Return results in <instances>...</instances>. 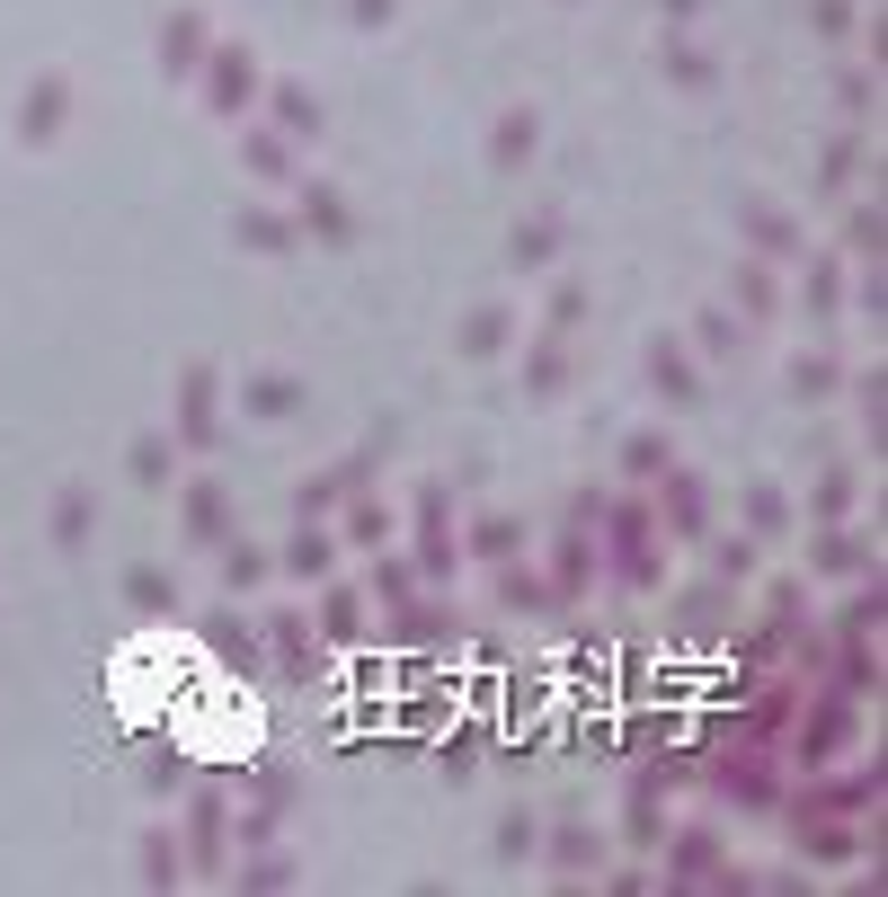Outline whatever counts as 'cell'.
Masks as SVG:
<instances>
[{"mask_svg": "<svg viewBox=\"0 0 888 897\" xmlns=\"http://www.w3.org/2000/svg\"><path fill=\"white\" fill-rule=\"evenodd\" d=\"M178 427H187V445H214V374H187V391H178Z\"/></svg>", "mask_w": 888, "mask_h": 897, "instance_id": "6da1fadb", "label": "cell"}, {"mask_svg": "<svg viewBox=\"0 0 888 897\" xmlns=\"http://www.w3.org/2000/svg\"><path fill=\"white\" fill-rule=\"evenodd\" d=\"M249 90H258V72H249V54H240V45H232V54H223V62H214V107H240V98H249Z\"/></svg>", "mask_w": 888, "mask_h": 897, "instance_id": "7a4b0ae2", "label": "cell"}, {"mask_svg": "<svg viewBox=\"0 0 888 897\" xmlns=\"http://www.w3.org/2000/svg\"><path fill=\"white\" fill-rule=\"evenodd\" d=\"M276 658H285L294 675H311V666H320V640L303 632V613H285V623H276Z\"/></svg>", "mask_w": 888, "mask_h": 897, "instance_id": "3957f363", "label": "cell"}, {"mask_svg": "<svg viewBox=\"0 0 888 897\" xmlns=\"http://www.w3.org/2000/svg\"><path fill=\"white\" fill-rule=\"evenodd\" d=\"M329 551H338L329 533H294V542H285V569H294V578H329Z\"/></svg>", "mask_w": 888, "mask_h": 897, "instance_id": "277c9868", "label": "cell"}, {"mask_svg": "<svg viewBox=\"0 0 888 897\" xmlns=\"http://www.w3.org/2000/svg\"><path fill=\"white\" fill-rule=\"evenodd\" d=\"M196 871H223V800L196 809Z\"/></svg>", "mask_w": 888, "mask_h": 897, "instance_id": "5b68a950", "label": "cell"}, {"mask_svg": "<svg viewBox=\"0 0 888 897\" xmlns=\"http://www.w3.org/2000/svg\"><path fill=\"white\" fill-rule=\"evenodd\" d=\"M81 533H90V489H62V498H54V542L72 551Z\"/></svg>", "mask_w": 888, "mask_h": 897, "instance_id": "8992f818", "label": "cell"}, {"mask_svg": "<svg viewBox=\"0 0 888 897\" xmlns=\"http://www.w3.org/2000/svg\"><path fill=\"white\" fill-rule=\"evenodd\" d=\"M649 374H658V382H666L675 400H694V365H685V356H675V347H666V338H658V347H649Z\"/></svg>", "mask_w": 888, "mask_h": 897, "instance_id": "52a82bcc", "label": "cell"}, {"mask_svg": "<svg viewBox=\"0 0 888 897\" xmlns=\"http://www.w3.org/2000/svg\"><path fill=\"white\" fill-rule=\"evenodd\" d=\"M125 595L143 604V613H169V604H178V587H169L161 569H133V578H125Z\"/></svg>", "mask_w": 888, "mask_h": 897, "instance_id": "ba28073f", "label": "cell"}, {"mask_svg": "<svg viewBox=\"0 0 888 897\" xmlns=\"http://www.w3.org/2000/svg\"><path fill=\"white\" fill-rule=\"evenodd\" d=\"M204 640H214V658H232V666H258L249 632H232V613H214V632H204Z\"/></svg>", "mask_w": 888, "mask_h": 897, "instance_id": "9c48e42d", "label": "cell"}, {"mask_svg": "<svg viewBox=\"0 0 888 897\" xmlns=\"http://www.w3.org/2000/svg\"><path fill=\"white\" fill-rule=\"evenodd\" d=\"M249 409H258V418H285V409H294V382H276V374L249 382Z\"/></svg>", "mask_w": 888, "mask_h": 897, "instance_id": "30bf717a", "label": "cell"}, {"mask_svg": "<svg viewBox=\"0 0 888 897\" xmlns=\"http://www.w3.org/2000/svg\"><path fill=\"white\" fill-rule=\"evenodd\" d=\"M187 524H196V533H223V489H214V480L187 498Z\"/></svg>", "mask_w": 888, "mask_h": 897, "instance_id": "8fae6325", "label": "cell"}, {"mask_svg": "<svg viewBox=\"0 0 888 897\" xmlns=\"http://www.w3.org/2000/svg\"><path fill=\"white\" fill-rule=\"evenodd\" d=\"M462 347H471V356H489V347H507V311H481V320H471V338H462Z\"/></svg>", "mask_w": 888, "mask_h": 897, "instance_id": "7c38bea8", "label": "cell"}, {"mask_svg": "<svg viewBox=\"0 0 888 897\" xmlns=\"http://www.w3.org/2000/svg\"><path fill=\"white\" fill-rule=\"evenodd\" d=\"M320 632H329V640H356V632H365V623H356V595H329V613H320Z\"/></svg>", "mask_w": 888, "mask_h": 897, "instance_id": "4fadbf2b", "label": "cell"}, {"mask_svg": "<svg viewBox=\"0 0 888 897\" xmlns=\"http://www.w3.org/2000/svg\"><path fill=\"white\" fill-rule=\"evenodd\" d=\"M276 116H285V133H311V125H320V107H311L303 90H276Z\"/></svg>", "mask_w": 888, "mask_h": 897, "instance_id": "5bb4252c", "label": "cell"}, {"mask_svg": "<svg viewBox=\"0 0 888 897\" xmlns=\"http://www.w3.org/2000/svg\"><path fill=\"white\" fill-rule=\"evenodd\" d=\"M258 578H267L258 551H223V587H258Z\"/></svg>", "mask_w": 888, "mask_h": 897, "instance_id": "9a60e30c", "label": "cell"}, {"mask_svg": "<svg viewBox=\"0 0 888 897\" xmlns=\"http://www.w3.org/2000/svg\"><path fill=\"white\" fill-rule=\"evenodd\" d=\"M595 862V836H587V826H560V871H587Z\"/></svg>", "mask_w": 888, "mask_h": 897, "instance_id": "2e32d148", "label": "cell"}, {"mask_svg": "<svg viewBox=\"0 0 888 897\" xmlns=\"http://www.w3.org/2000/svg\"><path fill=\"white\" fill-rule=\"evenodd\" d=\"M54 116H62V81H45V90H36V107H27V133H54Z\"/></svg>", "mask_w": 888, "mask_h": 897, "instance_id": "e0dca14e", "label": "cell"}, {"mask_svg": "<svg viewBox=\"0 0 888 897\" xmlns=\"http://www.w3.org/2000/svg\"><path fill=\"white\" fill-rule=\"evenodd\" d=\"M133 471H143L152 489H161V480H169V445H152V436H143V445H133Z\"/></svg>", "mask_w": 888, "mask_h": 897, "instance_id": "ac0fdd59", "label": "cell"}, {"mask_svg": "<svg viewBox=\"0 0 888 897\" xmlns=\"http://www.w3.org/2000/svg\"><path fill=\"white\" fill-rule=\"evenodd\" d=\"M666 507H675V524H702V498H694V480H675V489H666Z\"/></svg>", "mask_w": 888, "mask_h": 897, "instance_id": "d6986e66", "label": "cell"}, {"mask_svg": "<svg viewBox=\"0 0 888 897\" xmlns=\"http://www.w3.org/2000/svg\"><path fill=\"white\" fill-rule=\"evenodd\" d=\"M240 240H258V249H285V232L267 223V214H240Z\"/></svg>", "mask_w": 888, "mask_h": 897, "instance_id": "ffe728a7", "label": "cell"}, {"mask_svg": "<svg viewBox=\"0 0 888 897\" xmlns=\"http://www.w3.org/2000/svg\"><path fill=\"white\" fill-rule=\"evenodd\" d=\"M169 62H196V19H169Z\"/></svg>", "mask_w": 888, "mask_h": 897, "instance_id": "44dd1931", "label": "cell"}]
</instances>
